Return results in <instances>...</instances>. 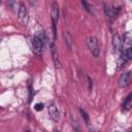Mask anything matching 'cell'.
I'll list each match as a JSON object with an SVG mask.
<instances>
[{
	"label": "cell",
	"instance_id": "obj_1",
	"mask_svg": "<svg viewBox=\"0 0 132 132\" xmlns=\"http://www.w3.org/2000/svg\"><path fill=\"white\" fill-rule=\"evenodd\" d=\"M44 34L43 32H38L32 39V46H33V52L36 55H40L41 51L43 48V43H44Z\"/></svg>",
	"mask_w": 132,
	"mask_h": 132
},
{
	"label": "cell",
	"instance_id": "obj_2",
	"mask_svg": "<svg viewBox=\"0 0 132 132\" xmlns=\"http://www.w3.org/2000/svg\"><path fill=\"white\" fill-rule=\"evenodd\" d=\"M87 44H88V47H89V50L91 51L92 55H93L94 57H98L99 54H100V48H99V44H98L97 38L94 37V36L88 37V39H87Z\"/></svg>",
	"mask_w": 132,
	"mask_h": 132
},
{
	"label": "cell",
	"instance_id": "obj_3",
	"mask_svg": "<svg viewBox=\"0 0 132 132\" xmlns=\"http://www.w3.org/2000/svg\"><path fill=\"white\" fill-rule=\"evenodd\" d=\"M51 16L53 22V30H54V38H56V24L59 18V5L56 1L52 3V9H51Z\"/></svg>",
	"mask_w": 132,
	"mask_h": 132
},
{
	"label": "cell",
	"instance_id": "obj_4",
	"mask_svg": "<svg viewBox=\"0 0 132 132\" xmlns=\"http://www.w3.org/2000/svg\"><path fill=\"white\" fill-rule=\"evenodd\" d=\"M48 114H50V118L54 121V122H58L59 121V118H60V113H59V110H58V107L56 105L55 102H52L50 105H48Z\"/></svg>",
	"mask_w": 132,
	"mask_h": 132
},
{
	"label": "cell",
	"instance_id": "obj_5",
	"mask_svg": "<svg viewBox=\"0 0 132 132\" xmlns=\"http://www.w3.org/2000/svg\"><path fill=\"white\" fill-rule=\"evenodd\" d=\"M51 52H52V57H53V61H54V64L56 66V68H61V63H60V60H59L58 51H57V47H56L54 42L51 43Z\"/></svg>",
	"mask_w": 132,
	"mask_h": 132
},
{
	"label": "cell",
	"instance_id": "obj_6",
	"mask_svg": "<svg viewBox=\"0 0 132 132\" xmlns=\"http://www.w3.org/2000/svg\"><path fill=\"white\" fill-rule=\"evenodd\" d=\"M130 78H131V73L130 71H127L123 73L119 79V87L120 88H126L130 84Z\"/></svg>",
	"mask_w": 132,
	"mask_h": 132
},
{
	"label": "cell",
	"instance_id": "obj_7",
	"mask_svg": "<svg viewBox=\"0 0 132 132\" xmlns=\"http://www.w3.org/2000/svg\"><path fill=\"white\" fill-rule=\"evenodd\" d=\"M112 46H113V51L116 53H120L122 52V41L121 38L119 36V34H113L112 36Z\"/></svg>",
	"mask_w": 132,
	"mask_h": 132
},
{
	"label": "cell",
	"instance_id": "obj_8",
	"mask_svg": "<svg viewBox=\"0 0 132 132\" xmlns=\"http://www.w3.org/2000/svg\"><path fill=\"white\" fill-rule=\"evenodd\" d=\"M18 16H19V20L22 23H25V21L27 19V8H26V6L23 3H20L19 11H18Z\"/></svg>",
	"mask_w": 132,
	"mask_h": 132
},
{
	"label": "cell",
	"instance_id": "obj_9",
	"mask_svg": "<svg viewBox=\"0 0 132 132\" xmlns=\"http://www.w3.org/2000/svg\"><path fill=\"white\" fill-rule=\"evenodd\" d=\"M104 13L105 15L109 19V20H112L117 16V12H116V9L112 8L109 4H104Z\"/></svg>",
	"mask_w": 132,
	"mask_h": 132
},
{
	"label": "cell",
	"instance_id": "obj_10",
	"mask_svg": "<svg viewBox=\"0 0 132 132\" xmlns=\"http://www.w3.org/2000/svg\"><path fill=\"white\" fill-rule=\"evenodd\" d=\"M131 58H132V50H131V47H128L126 50H122V52H121V60L124 63L129 61Z\"/></svg>",
	"mask_w": 132,
	"mask_h": 132
},
{
	"label": "cell",
	"instance_id": "obj_11",
	"mask_svg": "<svg viewBox=\"0 0 132 132\" xmlns=\"http://www.w3.org/2000/svg\"><path fill=\"white\" fill-rule=\"evenodd\" d=\"M63 38H64V42L66 44V47L68 50H71V46H72V38H71V35L69 32H65L63 34Z\"/></svg>",
	"mask_w": 132,
	"mask_h": 132
},
{
	"label": "cell",
	"instance_id": "obj_12",
	"mask_svg": "<svg viewBox=\"0 0 132 132\" xmlns=\"http://www.w3.org/2000/svg\"><path fill=\"white\" fill-rule=\"evenodd\" d=\"M131 106V94H129L127 96V98L125 99L124 103H123V108L124 109H129Z\"/></svg>",
	"mask_w": 132,
	"mask_h": 132
},
{
	"label": "cell",
	"instance_id": "obj_13",
	"mask_svg": "<svg viewBox=\"0 0 132 132\" xmlns=\"http://www.w3.org/2000/svg\"><path fill=\"white\" fill-rule=\"evenodd\" d=\"M79 111H80V113H81V116H82V118H84V120H85V123H86V125L87 126H90L91 125V123H90V120H89V116H88V113L84 110V109H79Z\"/></svg>",
	"mask_w": 132,
	"mask_h": 132
},
{
	"label": "cell",
	"instance_id": "obj_14",
	"mask_svg": "<svg viewBox=\"0 0 132 132\" xmlns=\"http://www.w3.org/2000/svg\"><path fill=\"white\" fill-rule=\"evenodd\" d=\"M131 41H132V38H131V35L129 32H127L124 36V44L126 45H130L131 44Z\"/></svg>",
	"mask_w": 132,
	"mask_h": 132
},
{
	"label": "cell",
	"instance_id": "obj_15",
	"mask_svg": "<svg viewBox=\"0 0 132 132\" xmlns=\"http://www.w3.org/2000/svg\"><path fill=\"white\" fill-rule=\"evenodd\" d=\"M34 108H35V110L40 111V110L43 109V104H42V103H36L35 106H34Z\"/></svg>",
	"mask_w": 132,
	"mask_h": 132
},
{
	"label": "cell",
	"instance_id": "obj_16",
	"mask_svg": "<svg viewBox=\"0 0 132 132\" xmlns=\"http://www.w3.org/2000/svg\"><path fill=\"white\" fill-rule=\"evenodd\" d=\"M81 4L85 6V9H86L87 11H91V10H90V5H89L86 1H82V2H81Z\"/></svg>",
	"mask_w": 132,
	"mask_h": 132
},
{
	"label": "cell",
	"instance_id": "obj_17",
	"mask_svg": "<svg viewBox=\"0 0 132 132\" xmlns=\"http://www.w3.org/2000/svg\"><path fill=\"white\" fill-rule=\"evenodd\" d=\"M88 128H89V131H90V132H97V130H95V129L92 127V125L88 126Z\"/></svg>",
	"mask_w": 132,
	"mask_h": 132
},
{
	"label": "cell",
	"instance_id": "obj_18",
	"mask_svg": "<svg viewBox=\"0 0 132 132\" xmlns=\"http://www.w3.org/2000/svg\"><path fill=\"white\" fill-rule=\"evenodd\" d=\"M54 132H61V131H59V130H56V131H54Z\"/></svg>",
	"mask_w": 132,
	"mask_h": 132
},
{
	"label": "cell",
	"instance_id": "obj_19",
	"mask_svg": "<svg viewBox=\"0 0 132 132\" xmlns=\"http://www.w3.org/2000/svg\"><path fill=\"white\" fill-rule=\"evenodd\" d=\"M25 132H29V131H25Z\"/></svg>",
	"mask_w": 132,
	"mask_h": 132
},
{
	"label": "cell",
	"instance_id": "obj_20",
	"mask_svg": "<svg viewBox=\"0 0 132 132\" xmlns=\"http://www.w3.org/2000/svg\"><path fill=\"white\" fill-rule=\"evenodd\" d=\"M128 132H130V131H128Z\"/></svg>",
	"mask_w": 132,
	"mask_h": 132
}]
</instances>
